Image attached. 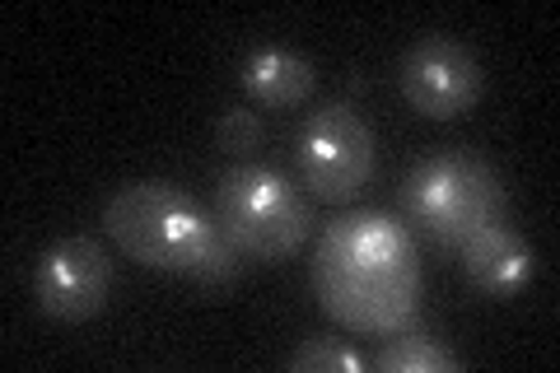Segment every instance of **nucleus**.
<instances>
[{
    "label": "nucleus",
    "instance_id": "obj_9",
    "mask_svg": "<svg viewBox=\"0 0 560 373\" xmlns=\"http://www.w3.org/2000/svg\"><path fill=\"white\" fill-rule=\"evenodd\" d=\"M238 84L267 108H300L318 89V66L290 47H257L238 61Z\"/></svg>",
    "mask_w": 560,
    "mask_h": 373
},
{
    "label": "nucleus",
    "instance_id": "obj_12",
    "mask_svg": "<svg viewBox=\"0 0 560 373\" xmlns=\"http://www.w3.org/2000/svg\"><path fill=\"white\" fill-rule=\"evenodd\" d=\"M261 136H267V127H261V117L253 108H224L220 113V127H215L220 150L243 159V154H253L261 145Z\"/></svg>",
    "mask_w": 560,
    "mask_h": 373
},
{
    "label": "nucleus",
    "instance_id": "obj_7",
    "mask_svg": "<svg viewBox=\"0 0 560 373\" xmlns=\"http://www.w3.org/2000/svg\"><path fill=\"white\" fill-rule=\"evenodd\" d=\"M401 94L420 117L448 121L481 98V66L458 38L425 33L401 61Z\"/></svg>",
    "mask_w": 560,
    "mask_h": 373
},
{
    "label": "nucleus",
    "instance_id": "obj_11",
    "mask_svg": "<svg viewBox=\"0 0 560 373\" xmlns=\"http://www.w3.org/2000/svg\"><path fill=\"white\" fill-rule=\"evenodd\" d=\"M285 369L290 373H360L364 354H355L350 346H337V341H304L285 360Z\"/></svg>",
    "mask_w": 560,
    "mask_h": 373
},
{
    "label": "nucleus",
    "instance_id": "obj_8",
    "mask_svg": "<svg viewBox=\"0 0 560 373\" xmlns=\"http://www.w3.org/2000/svg\"><path fill=\"white\" fill-rule=\"evenodd\" d=\"M458 253H463L467 285H477L490 299H514V294H523L533 285V271H537L533 247L510 220L477 229Z\"/></svg>",
    "mask_w": 560,
    "mask_h": 373
},
{
    "label": "nucleus",
    "instance_id": "obj_5",
    "mask_svg": "<svg viewBox=\"0 0 560 373\" xmlns=\"http://www.w3.org/2000/svg\"><path fill=\"white\" fill-rule=\"evenodd\" d=\"M300 173L327 206L355 201L374 177V131L350 103H327L300 131Z\"/></svg>",
    "mask_w": 560,
    "mask_h": 373
},
{
    "label": "nucleus",
    "instance_id": "obj_4",
    "mask_svg": "<svg viewBox=\"0 0 560 373\" xmlns=\"http://www.w3.org/2000/svg\"><path fill=\"white\" fill-rule=\"evenodd\" d=\"M407 210L434 243L463 247L477 229L500 224L510 215V191H504L495 168H486L481 159L448 150L420 159L411 168Z\"/></svg>",
    "mask_w": 560,
    "mask_h": 373
},
{
    "label": "nucleus",
    "instance_id": "obj_2",
    "mask_svg": "<svg viewBox=\"0 0 560 373\" xmlns=\"http://www.w3.org/2000/svg\"><path fill=\"white\" fill-rule=\"evenodd\" d=\"M103 229L131 261L150 271L191 276L201 285H224L238 276V247L220 234L215 215H206L187 187L164 177H140L113 191L103 210Z\"/></svg>",
    "mask_w": 560,
    "mask_h": 373
},
{
    "label": "nucleus",
    "instance_id": "obj_6",
    "mask_svg": "<svg viewBox=\"0 0 560 373\" xmlns=\"http://www.w3.org/2000/svg\"><path fill=\"white\" fill-rule=\"evenodd\" d=\"M33 294H38V308L57 323L98 317L113 294V261L103 253V243L90 234L51 243L38 261V276H33Z\"/></svg>",
    "mask_w": 560,
    "mask_h": 373
},
{
    "label": "nucleus",
    "instance_id": "obj_3",
    "mask_svg": "<svg viewBox=\"0 0 560 373\" xmlns=\"http://www.w3.org/2000/svg\"><path fill=\"white\" fill-rule=\"evenodd\" d=\"M215 224L238 247V257L280 261L300 253L313 234V206L290 177L261 164H234L220 173L215 187Z\"/></svg>",
    "mask_w": 560,
    "mask_h": 373
},
{
    "label": "nucleus",
    "instance_id": "obj_10",
    "mask_svg": "<svg viewBox=\"0 0 560 373\" xmlns=\"http://www.w3.org/2000/svg\"><path fill=\"white\" fill-rule=\"evenodd\" d=\"M374 369L378 373H458V354L411 327V331H397V341H388L374 354Z\"/></svg>",
    "mask_w": 560,
    "mask_h": 373
},
{
    "label": "nucleus",
    "instance_id": "obj_1",
    "mask_svg": "<svg viewBox=\"0 0 560 373\" xmlns=\"http://www.w3.org/2000/svg\"><path fill=\"white\" fill-rule=\"evenodd\" d=\"M313 290L350 331L397 336L420 317V257L407 224L383 210H355L323 229Z\"/></svg>",
    "mask_w": 560,
    "mask_h": 373
}]
</instances>
